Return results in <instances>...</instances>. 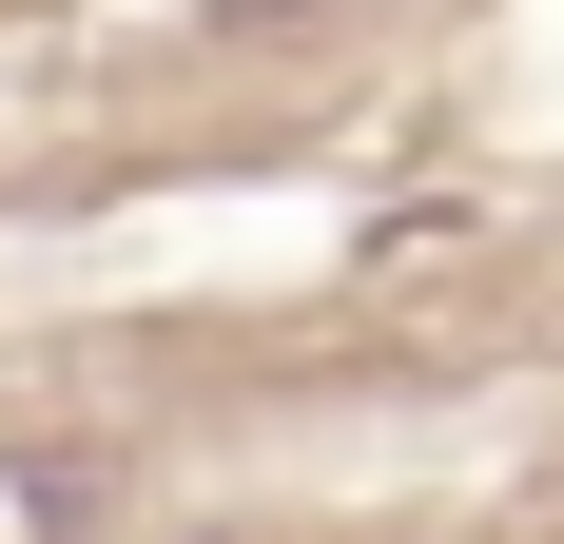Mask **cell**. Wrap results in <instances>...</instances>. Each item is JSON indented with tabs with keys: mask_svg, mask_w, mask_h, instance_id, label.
Returning <instances> with one entry per match:
<instances>
[{
	"mask_svg": "<svg viewBox=\"0 0 564 544\" xmlns=\"http://www.w3.org/2000/svg\"><path fill=\"white\" fill-rule=\"evenodd\" d=\"M98 525V467L78 447H0V544H78Z\"/></svg>",
	"mask_w": 564,
	"mask_h": 544,
	"instance_id": "6da1fadb",
	"label": "cell"
},
{
	"mask_svg": "<svg viewBox=\"0 0 564 544\" xmlns=\"http://www.w3.org/2000/svg\"><path fill=\"white\" fill-rule=\"evenodd\" d=\"M215 20H273V0H215Z\"/></svg>",
	"mask_w": 564,
	"mask_h": 544,
	"instance_id": "7a4b0ae2",
	"label": "cell"
}]
</instances>
